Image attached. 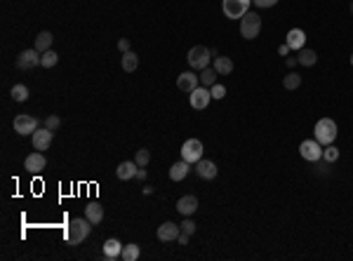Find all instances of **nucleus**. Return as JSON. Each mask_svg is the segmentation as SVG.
<instances>
[{"label":"nucleus","mask_w":353,"mask_h":261,"mask_svg":"<svg viewBox=\"0 0 353 261\" xmlns=\"http://www.w3.org/2000/svg\"><path fill=\"white\" fill-rule=\"evenodd\" d=\"M92 226L94 223L90 221L87 216H85V219H71L69 228H66V242H69L71 247H78L87 235H90Z\"/></svg>","instance_id":"nucleus-1"},{"label":"nucleus","mask_w":353,"mask_h":261,"mask_svg":"<svg viewBox=\"0 0 353 261\" xmlns=\"http://www.w3.org/2000/svg\"><path fill=\"white\" fill-rule=\"evenodd\" d=\"M313 134H315L313 139L320 146H330V144H334V139H337V123L332 118H320L315 123Z\"/></svg>","instance_id":"nucleus-2"},{"label":"nucleus","mask_w":353,"mask_h":261,"mask_svg":"<svg viewBox=\"0 0 353 261\" xmlns=\"http://www.w3.org/2000/svg\"><path fill=\"white\" fill-rule=\"evenodd\" d=\"M252 0H222V12L226 19H243L250 12Z\"/></svg>","instance_id":"nucleus-3"},{"label":"nucleus","mask_w":353,"mask_h":261,"mask_svg":"<svg viewBox=\"0 0 353 261\" xmlns=\"http://www.w3.org/2000/svg\"><path fill=\"white\" fill-rule=\"evenodd\" d=\"M261 31V19L257 12H247L243 19H240V36L245 40H254Z\"/></svg>","instance_id":"nucleus-4"},{"label":"nucleus","mask_w":353,"mask_h":261,"mask_svg":"<svg viewBox=\"0 0 353 261\" xmlns=\"http://www.w3.org/2000/svg\"><path fill=\"white\" fill-rule=\"evenodd\" d=\"M210 50L205 45H196L189 50V54H186V62H189V66L196 71H203V69H208V64H210Z\"/></svg>","instance_id":"nucleus-5"},{"label":"nucleus","mask_w":353,"mask_h":261,"mask_svg":"<svg viewBox=\"0 0 353 261\" xmlns=\"http://www.w3.org/2000/svg\"><path fill=\"white\" fill-rule=\"evenodd\" d=\"M203 151H205V146L200 139H186L182 144V160L196 165L198 160H203Z\"/></svg>","instance_id":"nucleus-6"},{"label":"nucleus","mask_w":353,"mask_h":261,"mask_svg":"<svg viewBox=\"0 0 353 261\" xmlns=\"http://www.w3.org/2000/svg\"><path fill=\"white\" fill-rule=\"evenodd\" d=\"M12 127H15L17 134H22V137H31L33 132L38 130V120L29 113H22L17 115L15 120H12Z\"/></svg>","instance_id":"nucleus-7"},{"label":"nucleus","mask_w":353,"mask_h":261,"mask_svg":"<svg viewBox=\"0 0 353 261\" xmlns=\"http://www.w3.org/2000/svg\"><path fill=\"white\" fill-rule=\"evenodd\" d=\"M36 66H40V52L33 47V50H24L17 57V69L19 71H33Z\"/></svg>","instance_id":"nucleus-8"},{"label":"nucleus","mask_w":353,"mask_h":261,"mask_svg":"<svg viewBox=\"0 0 353 261\" xmlns=\"http://www.w3.org/2000/svg\"><path fill=\"white\" fill-rule=\"evenodd\" d=\"M299 153H301V158L308 160V162L322 160V148H320V144H318L315 139H306V141H301V144H299Z\"/></svg>","instance_id":"nucleus-9"},{"label":"nucleus","mask_w":353,"mask_h":261,"mask_svg":"<svg viewBox=\"0 0 353 261\" xmlns=\"http://www.w3.org/2000/svg\"><path fill=\"white\" fill-rule=\"evenodd\" d=\"M52 139H54V132L47 130V127H38V130L31 134V141H33V148L36 151H47L52 146Z\"/></svg>","instance_id":"nucleus-10"},{"label":"nucleus","mask_w":353,"mask_h":261,"mask_svg":"<svg viewBox=\"0 0 353 261\" xmlns=\"http://www.w3.org/2000/svg\"><path fill=\"white\" fill-rule=\"evenodd\" d=\"M210 101H212V92H210L208 87L203 85V87H196L191 92V106L196 108V111H203V108H208L210 106Z\"/></svg>","instance_id":"nucleus-11"},{"label":"nucleus","mask_w":353,"mask_h":261,"mask_svg":"<svg viewBox=\"0 0 353 261\" xmlns=\"http://www.w3.org/2000/svg\"><path fill=\"white\" fill-rule=\"evenodd\" d=\"M182 233V226H176V223L172 221H165L158 226V230H155V235H158V240L160 242H172V240H176V235Z\"/></svg>","instance_id":"nucleus-12"},{"label":"nucleus","mask_w":353,"mask_h":261,"mask_svg":"<svg viewBox=\"0 0 353 261\" xmlns=\"http://www.w3.org/2000/svg\"><path fill=\"white\" fill-rule=\"evenodd\" d=\"M198 83H200V76H196L193 71H184V73H179V78H176V87L189 94L198 87Z\"/></svg>","instance_id":"nucleus-13"},{"label":"nucleus","mask_w":353,"mask_h":261,"mask_svg":"<svg viewBox=\"0 0 353 261\" xmlns=\"http://www.w3.org/2000/svg\"><path fill=\"white\" fill-rule=\"evenodd\" d=\"M137 172H139V165L134 160H123L118 167H115V177L120 181H130V179H137Z\"/></svg>","instance_id":"nucleus-14"},{"label":"nucleus","mask_w":353,"mask_h":261,"mask_svg":"<svg viewBox=\"0 0 353 261\" xmlns=\"http://www.w3.org/2000/svg\"><path fill=\"white\" fill-rule=\"evenodd\" d=\"M285 43H287L290 50L299 52V50H304V45H306V33L301 31V29H290L287 36H285Z\"/></svg>","instance_id":"nucleus-15"},{"label":"nucleus","mask_w":353,"mask_h":261,"mask_svg":"<svg viewBox=\"0 0 353 261\" xmlns=\"http://www.w3.org/2000/svg\"><path fill=\"white\" fill-rule=\"evenodd\" d=\"M45 165H47V160H45V155L40 153H31V155H26V160H24V169L26 172H31V174H38V172H43L45 169Z\"/></svg>","instance_id":"nucleus-16"},{"label":"nucleus","mask_w":353,"mask_h":261,"mask_svg":"<svg viewBox=\"0 0 353 261\" xmlns=\"http://www.w3.org/2000/svg\"><path fill=\"white\" fill-rule=\"evenodd\" d=\"M196 209H198V198H196V195H184V198L176 200V212L182 216L196 214Z\"/></svg>","instance_id":"nucleus-17"},{"label":"nucleus","mask_w":353,"mask_h":261,"mask_svg":"<svg viewBox=\"0 0 353 261\" xmlns=\"http://www.w3.org/2000/svg\"><path fill=\"white\" fill-rule=\"evenodd\" d=\"M196 174L205 181H212L217 177V165L212 160H198L196 162Z\"/></svg>","instance_id":"nucleus-18"},{"label":"nucleus","mask_w":353,"mask_h":261,"mask_svg":"<svg viewBox=\"0 0 353 261\" xmlns=\"http://www.w3.org/2000/svg\"><path fill=\"white\" fill-rule=\"evenodd\" d=\"M123 242L120 240H115V238H108L106 242H104V256H106L108 261H115L120 254H123Z\"/></svg>","instance_id":"nucleus-19"},{"label":"nucleus","mask_w":353,"mask_h":261,"mask_svg":"<svg viewBox=\"0 0 353 261\" xmlns=\"http://www.w3.org/2000/svg\"><path fill=\"white\" fill-rule=\"evenodd\" d=\"M189 169H191V162H186V160L174 162V165L169 167V179H172V181H184L186 174H189Z\"/></svg>","instance_id":"nucleus-20"},{"label":"nucleus","mask_w":353,"mask_h":261,"mask_svg":"<svg viewBox=\"0 0 353 261\" xmlns=\"http://www.w3.org/2000/svg\"><path fill=\"white\" fill-rule=\"evenodd\" d=\"M52 43H54V36L50 31H40L38 33V38H36V50H38L40 54L43 52H47V50H52Z\"/></svg>","instance_id":"nucleus-21"},{"label":"nucleus","mask_w":353,"mask_h":261,"mask_svg":"<svg viewBox=\"0 0 353 261\" xmlns=\"http://www.w3.org/2000/svg\"><path fill=\"white\" fill-rule=\"evenodd\" d=\"M85 216L97 226V223H101V219H104V207H101L99 202H90V205L85 207Z\"/></svg>","instance_id":"nucleus-22"},{"label":"nucleus","mask_w":353,"mask_h":261,"mask_svg":"<svg viewBox=\"0 0 353 261\" xmlns=\"http://www.w3.org/2000/svg\"><path fill=\"white\" fill-rule=\"evenodd\" d=\"M212 66H215V71L219 76H229L231 71H233V62H231L229 57H222V54L215 57V64H212Z\"/></svg>","instance_id":"nucleus-23"},{"label":"nucleus","mask_w":353,"mask_h":261,"mask_svg":"<svg viewBox=\"0 0 353 261\" xmlns=\"http://www.w3.org/2000/svg\"><path fill=\"white\" fill-rule=\"evenodd\" d=\"M120 66H123V71L125 73H132V71H137V66H139V57L134 52H125L123 54V59H120Z\"/></svg>","instance_id":"nucleus-24"},{"label":"nucleus","mask_w":353,"mask_h":261,"mask_svg":"<svg viewBox=\"0 0 353 261\" xmlns=\"http://www.w3.org/2000/svg\"><path fill=\"white\" fill-rule=\"evenodd\" d=\"M297 59H299V64L301 66H315V62H318V54L313 52V50H306V47H304V50H299V54H297Z\"/></svg>","instance_id":"nucleus-25"},{"label":"nucleus","mask_w":353,"mask_h":261,"mask_svg":"<svg viewBox=\"0 0 353 261\" xmlns=\"http://www.w3.org/2000/svg\"><path fill=\"white\" fill-rule=\"evenodd\" d=\"M139 254H141V249H139L137 242H127V245L123 247V254H120V259H123V261H137Z\"/></svg>","instance_id":"nucleus-26"},{"label":"nucleus","mask_w":353,"mask_h":261,"mask_svg":"<svg viewBox=\"0 0 353 261\" xmlns=\"http://www.w3.org/2000/svg\"><path fill=\"white\" fill-rule=\"evenodd\" d=\"M57 62H59V54L54 50H47V52L40 54V66L43 69H52V66H57Z\"/></svg>","instance_id":"nucleus-27"},{"label":"nucleus","mask_w":353,"mask_h":261,"mask_svg":"<svg viewBox=\"0 0 353 261\" xmlns=\"http://www.w3.org/2000/svg\"><path fill=\"white\" fill-rule=\"evenodd\" d=\"M217 76H219V73H217L215 71V66H212V69H203V73H200V83L205 85V87H212V85L217 83Z\"/></svg>","instance_id":"nucleus-28"},{"label":"nucleus","mask_w":353,"mask_h":261,"mask_svg":"<svg viewBox=\"0 0 353 261\" xmlns=\"http://www.w3.org/2000/svg\"><path fill=\"white\" fill-rule=\"evenodd\" d=\"M10 97L15 101H26L29 99V87H26V85H15V87L10 90Z\"/></svg>","instance_id":"nucleus-29"},{"label":"nucleus","mask_w":353,"mask_h":261,"mask_svg":"<svg viewBox=\"0 0 353 261\" xmlns=\"http://www.w3.org/2000/svg\"><path fill=\"white\" fill-rule=\"evenodd\" d=\"M339 160V148L337 146H325L322 148V162H327V165H332V162Z\"/></svg>","instance_id":"nucleus-30"},{"label":"nucleus","mask_w":353,"mask_h":261,"mask_svg":"<svg viewBox=\"0 0 353 261\" xmlns=\"http://www.w3.org/2000/svg\"><path fill=\"white\" fill-rule=\"evenodd\" d=\"M301 85V76H297V73H287L283 80V87L285 90H297Z\"/></svg>","instance_id":"nucleus-31"},{"label":"nucleus","mask_w":353,"mask_h":261,"mask_svg":"<svg viewBox=\"0 0 353 261\" xmlns=\"http://www.w3.org/2000/svg\"><path fill=\"white\" fill-rule=\"evenodd\" d=\"M134 162H137L139 167H146V165L151 162V151H146V148H139L137 155H134Z\"/></svg>","instance_id":"nucleus-32"},{"label":"nucleus","mask_w":353,"mask_h":261,"mask_svg":"<svg viewBox=\"0 0 353 261\" xmlns=\"http://www.w3.org/2000/svg\"><path fill=\"white\" fill-rule=\"evenodd\" d=\"M59 125H62V118H59V115H47V118H45V127H47V130L57 132V130H59Z\"/></svg>","instance_id":"nucleus-33"},{"label":"nucleus","mask_w":353,"mask_h":261,"mask_svg":"<svg viewBox=\"0 0 353 261\" xmlns=\"http://www.w3.org/2000/svg\"><path fill=\"white\" fill-rule=\"evenodd\" d=\"M210 92H212V99H224L226 97V87L219 83H215L212 87H210Z\"/></svg>","instance_id":"nucleus-34"},{"label":"nucleus","mask_w":353,"mask_h":261,"mask_svg":"<svg viewBox=\"0 0 353 261\" xmlns=\"http://www.w3.org/2000/svg\"><path fill=\"white\" fill-rule=\"evenodd\" d=\"M182 230H184V233H189V235H193V233H196V221H191V219H184V221H182Z\"/></svg>","instance_id":"nucleus-35"},{"label":"nucleus","mask_w":353,"mask_h":261,"mask_svg":"<svg viewBox=\"0 0 353 261\" xmlns=\"http://www.w3.org/2000/svg\"><path fill=\"white\" fill-rule=\"evenodd\" d=\"M252 3L261 10H269V8H273V5H278V0H252Z\"/></svg>","instance_id":"nucleus-36"},{"label":"nucleus","mask_w":353,"mask_h":261,"mask_svg":"<svg viewBox=\"0 0 353 261\" xmlns=\"http://www.w3.org/2000/svg\"><path fill=\"white\" fill-rule=\"evenodd\" d=\"M118 50H120V52H130V40H127V38H120V40H118Z\"/></svg>","instance_id":"nucleus-37"},{"label":"nucleus","mask_w":353,"mask_h":261,"mask_svg":"<svg viewBox=\"0 0 353 261\" xmlns=\"http://www.w3.org/2000/svg\"><path fill=\"white\" fill-rule=\"evenodd\" d=\"M189 238H191V235H189V233H184V230H182V233H179V235H176V245H189Z\"/></svg>","instance_id":"nucleus-38"},{"label":"nucleus","mask_w":353,"mask_h":261,"mask_svg":"<svg viewBox=\"0 0 353 261\" xmlns=\"http://www.w3.org/2000/svg\"><path fill=\"white\" fill-rule=\"evenodd\" d=\"M287 69H294V66H297V64H299V59H297V57H287Z\"/></svg>","instance_id":"nucleus-39"},{"label":"nucleus","mask_w":353,"mask_h":261,"mask_svg":"<svg viewBox=\"0 0 353 261\" xmlns=\"http://www.w3.org/2000/svg\"><path fill=\"white\" fill-rule=\"evenodd\" d=\"M146 174H148V172H146V167H139L137 179H139V181H146Z\"/></svg>","instance_id":"nucleus-40"},{"label":"nucleus","mask_w":353,"mask_h":261,"mask_svg":"<svg viewBox=\"0 0 353 261\" xmlns=\"http://www.w3.org/2000/svg\"><path fill=\"white\" fill-rule=\"evenodd\" d=\"M278 52L283 54V57H287V54H290V47H287V43H285V45H280V47H278Z\"/></svg>","instance_id":"nucleus-41"},{"label":"nucleus","mask_w":353,"mask_h":261,"mask_svg":"<svg viewBox=\"0 0 353 261\" xmlns=\"http://www.w3.org/2000/svg\"><path fill=\"white\" fill-rule=\"evenodd\" d=\"M141 191H144V195H151V193H153V188H151V186H144Z\"/></svg>","instance_id":"nucleus-42"},{"label":"nucleus","mask_w":353,"mask_h":261,"mask_svg":"<svg viewBox=\"0 0 353 261\" xmlns=\"http://www.w3.org/2000/svg\"><path fill=\"white\" fill-rule=\"evenodd\" d=\"M351 64H353V54H351Z\"/></svg>","instance_id":"nucleus-43"},{"label":"nucleus","mask_w":353,"mask_h":261,"mask_svg":"<svg viewBox=\"0 0 353 261\" xmlns=\"http://www.w3.org/2000/svg\"><path fill=\"white\" fill-rule=\"evenodd\" d=\"M351 12H353V3H351Z\"/></svg>","instance_id":"nucleus-44"}]
</instances>
